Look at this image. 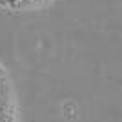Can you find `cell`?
Returning <instances> with one entry per match:
<instances>
[{"label": "cell", "mask_w": 122, "mask_h": 122, "mask_svg": "<svg viewBox=\"0 0 122 122\" xmlns=\"http://www.w3.org/2000/svg\"><path fill=\"white\" fill-rule=\"evenodd\" d=\"M0 122H18L13 95L4 76H0Z\"/></svg>", "instance_id": "cell-1"}, {"label": "cell", "mask_w": 122, "mask_h": 122, "mask_svg": "<svg viewBox=\"0 0 122 122\" xmlns=\"http://www.w3.org/2000/svg\"><path fill=\"white\" fill-rule=\"evenodd\" d=\"M46 2H49V0H7L5 7H11V9H33V7L44 5Z\"/></svg>", "instance_id": "cell-2"}, {"label": "cell", "mask_w": 122, "mask_h": 122, "mask_svg": "<svg viewBox=\"0 0 122 122\" xmlns=\"http://www.w3.org/2000/svg\"><path fill=\"white\" fill-rule=\"evenodd\" d=\"M0 5H7V0H0Z\"/></svg>", "instance_id": "cell-3"}]
</instances>
